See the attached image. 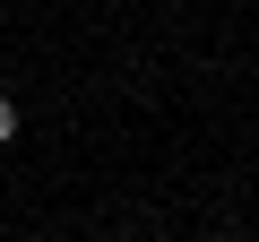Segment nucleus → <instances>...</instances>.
Wrapping results in <instances>:
<instances>
[{"mask_svg": "<svg viewBox=\"0 0 259 242\" xmlns=\"http://www.w3.org/2000/svg\"><path fill=\"white\" fill-rule=\"evenodd\" d=\"M9 139H18V104L0 95V147H9Z\"/></svg>", "mask_w": 259, "mask_h": 242, "instance_id": "1", "label": "nucleus"}]
</instances>
